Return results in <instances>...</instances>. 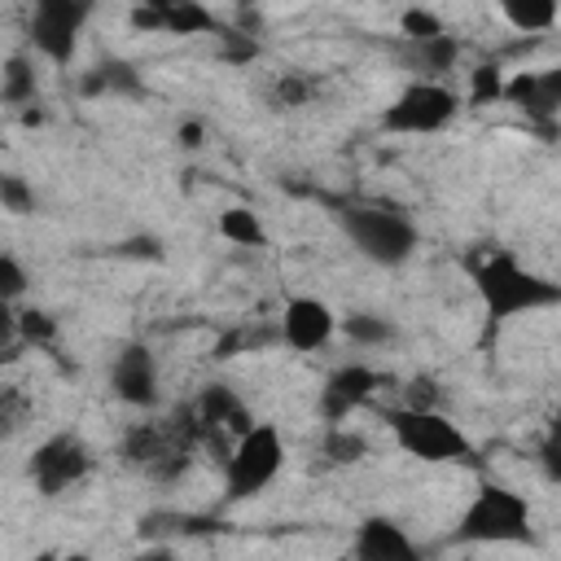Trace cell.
I'll return each mask as SVG.
<instances>
[{
  "label": "cell",
  "mask_w": 561,
  "mask_h": 561,
  "mask_svg": "<svg viewBox=\"0 0 561 561\" xmlns=\"http://www.w3.org/2000/svg\"><path fill=\"white\" fill-rule=\"evenodd\" d=\"M320 456H324L329 465H359V460L368 456V438L355 434V430H346V425L337 421V425H329V434H324V443H320Z\"/></svg>",
  "instance_id": "7402d4cb"
},
{
  "label": "cell",
  "mask_w": 561,
  "mask_h": 561,
  "mask_svg": "<svg viewBox=\"0 0 561 561\" xmlns=\"http://www.w3.org/2000/svg\"><path fill=\"white\" fill-rule=\"evenodd\" d=\"M438 399H443V390L434 377H412L403 390V408H438Z\"/></svg>",
  "instance_id": "f1b7e54d"
},
{
  "label": "cell",
  "mask_w": 561,
  "mask_h": 561,
  "mask_svg": "<svg viewBox=\"0 0 561 561\" xmlns=\"http://www.w3.org/2000/svg\"><path fill=\"white\" fill-rule=\"evenodd\" d=\"M456 114H460V96L443 79H412L381 110V127L394 136H434V131L451 127Z\"/></svg>",
  "instance_id": "8992f818"
},
{
  "label": "cell",
  "mask_w": 561,
  "mask_h": 561,
  "mask_svg": "<svg viewBox=\"0 0 561 561\" xmlns=\"http://www.w3.org/2000/svg\"><path fill=\"white\" fill-rule=\"evenodd\" d=\"M394 57H399L403 70H412V79H443L460 61V39L451 31H438V35H425V39H399Z\"/></svg>",
  "instance_id": "9a60e30c"
},
{
  "label": "cell",
  "mask_w": 561,
  "mask_h": 561,
  "mask_svg": "<svg viewBox=\"0 0 561 561\" xmlns=\"http://www.w3.org/2000/svg\"><path fill=\"white\" fill-rule=\"evenodd\" d=\"M351 552L359 561H412L421 548L412 543V535L394 522V517H364L355 526V539H351Z\"/></svg>",
  "instance_id": "5bb4252c"
},
{
  "label": "cell",
  "mask_w": 561,
  "mask_h": 561,
  "mask_svg": "<svg viewBox=\"0 0 561 561\" xmlns=\"http://www.w3.org/2000/svg\"><path fill=\"white\" fill-rule=\"evenodd\" d=\"M500 101H508L526 118L552 127V118L561 110V70H517L513 79H504V96Z\"/></svg>",
  "instance_id": "4fadbf2b"
},
{
  "label": "cell",
  "mask_w": 561,
  "mask_h": 561,
  "mask_svg": "<svg viewBox=\"0 0 561 561\" xmlns=\"http://www.w3.org/2000/svg\"><path fill=\"white\" fill-rule=\"evenodd\" d=\"M39 96V79H35V61L26 53H13L0 70V101L4 105H31Z\"/></svg>",
  "instance_id": "ffe728a7"
},
{
  "label": "cell",
  "mask_w": 561,
  "mask_h": 561,
  "mask_svg": "<svg viewBox=\"0 0 561 561\" xmlns=\"http://www.w3.org/2000/svg\"><path fill=\"white\" fill-rule=\"evenodd\" d=\"M390 438L403 456L421 460V465H451V460H473V443L469 434L443 416L438 408H390L386 412Z\"/></svg>",
  "instance_id": "5b68a950"
},
{
  "label": "cell",
  "mask_w": 561,
  "mask_h": 561,
  "mask_svg": "<svg viewBox=\"0 0 561 561\" xmlns=\"http://www.w3.org/2000/svg\"><path fill=\"white\" fill-rule=\"evenodd\" d=\"M13 359H18V346H4V351H0V373H4Z\"/></svg>",
  "instance_id": "1f68e13d"
},
{
  "label": "cell",
  "mask_w": 561,
  "mask_h": 561,
  "mask_svg": "<svg viewBox=\"0 0 561 561\" xmlns=\"http://www.w3.org/2000/svg\"><path fill=\"white\" fill-rule=\"evenodd\" d=\"M504 96V70L495 61H482L469 70V105H495Z\"/></svg>",
  "instance_id": "603a6c76"
},
{
  "label": "cell",
  "mask_w": 561,
  "mask_h": 561,
  "mask_svg": "<svg viewBox=\"0 0 561 561\" xmlns=\"http://www.w3.org/2000/svg\"><path fill=\"white\" fill-rule=\"evenodd\" d=\"M26 289H31V276H26L22 259L0 250V302H18Z\"/></svg>",
  "instance_id": "4316f807"
},
{
  "label": "cell",
  "mask_w": 561,
  "mask_h": 561,
  "mask_svg": "<svg viewBox=\"0 0 561 561\" xmlns=\"http://www.w3.org/2000/svg\"><path fill=\"white\" fill-rule=\"evenodd\" d=\"M491 4L522 35H539V31L557 26V0H491Z\"/></svg>",
  "instance_id": "ac0fdd59"
},
{
  "label": "cell",
  "mask_w": 561,
  "mask_h": 561,
  "mask_svg": "<svg viewBox=\"0 0 561 561\" xmlns=\"http://www.w3.org/2000/svg\"><path fill=\"white\" fill-rule=\"evenodd\" d=\"M451 539L456 543H530L535 539L530 500L504 482H486L465 504Z\"/></svg>",
  "instance_id": "3957f363"
},
{
  "label": "cell",
  "mask_w": 561,
  "mask_h": 561,
  "mask_svg": "<svg viewBox=\"0 0 561 561\" xmlns=\"http://www.w3.org/2000/svg\"><path fill=\"white\" fill-rule=\"evenodd\" d=\"M127 22L136 31H158V35H219L224 22L202 4V0H140Z\"/></svg>",
  "instance_id": "30bf717a"
},
{
  "label": "cell",
  "mask_w": 561,
  "mask_h": 561,
  "mask_svg": "<svg viewBox=\"0 0 561 561\" xmlns=\"http://www.w3.org/2000/svg\"><path fill=\"white\" fill-rule=\"evenodd\" d=\"M175 140H180L184 149H197V145H202V123H180Z\"/></svg>",
  "instance_id": "4dcf8cb0"
},
{
  "label": "cell",
  "mask_w": 561,
  "mask_h": 561,
  "mask_svg": "<svg viewBox=\"0 0 561 561\" xmlns=\"http://www.w3.org/2000/svg\"><path fill=\"white\" fill-rule=\"evenodd\" d=\"M0 202H4L13 215H31V210H35V193H31L18 175H0Z\"/></svg>",
  "instance_id": "83f0119b"
},
{
  "label": "cell",
  "mask_w": 561,
  "mask_h": 561,
  "mask_svg": "<svg viewBox=\"0 0 561 561\" xmlns=\"http://www.w3.org/2000/svg\"><path fill=\"white\" fill-rule=\"evenodd\" d=\"M140 92V70L123 57H105L83 75V96H136Z\"/></svg>",
  "instance_id": "2e32d148"
},
{
  "label": "cell",
  "mask_w": 561,
  "mask_h": 561,
  "mask_svg": "<svg viewBox=\"0 0 561 561\" xmlns=\"http://www.w3.org/2000/svg\"><path fill=\"white\" fill-rule=\"evenodd\" d=\"M88 18H92V0H35L26 18V39L44 61L66 70L79 53V35Z\"/></svg>",
  "instance_id": "52a82bcc"
},
{
  "label": "cell",
  "mask_w": 561,
  "mask_h": 561,
  "mask_svg": "<svg viewBox=\"0 0 561 561\" xmlns=\"http://www.w3.org/2000/svg\"><path fill=\"white\" fill-rule=\"evenodd\" d=\"M285 469V438L276 425L254 421L245 434L232 438L228 456H224V504H245L259 500L276 473Z\"/></svg>",
  "instance_id": "277c9868"
},
{
  "label": "cell",
  "mask_w": 561,
  "mask_h": 561,
  "mask_svg": "<svg viewBox=\"0 0 561 561\" xmlns=\"http://www.w3.org/2000/svg\"><path fill=\"white\" fill-rule=\"evenodd\" d=\"M438 31H447V26H443V18H438L434 9L412 4V9L399 13V35H403V39H425V35H438Z\"/></svg>",
  "instance_id": "484cf974"
},
{
  "label": "cell",
  "mask_w": 561,
  "mask_h": 561,
  "mask_svg": "<svg viewBox=\"0 0 561 561\" xmlns=\"http://www.w3.org/2000/svg\"><path fill=\"white\" fill-rule=\"evenodd\" d=\"M53 337H57V320L48 316V311H18V342H26V346H53Z\"/></svg>",
  "instance_id": "cb8c5ba5"
},
{
  "label": "cell",
  "mask_w": 561,
  "mask_h": 561,
  "mask_svg": "<svg viewBox=\"0 0 561 561\" xmlns=\"http://www.w3.org/2000/svg\"><path fill=\"white\" fill-rule=\"evenodd\" d=\"M337 333V311L316 294H294L280 311V337L294 351H320Z\"/></svg>",
  "instance_id": "8fae6325"
},
{
  "label": "cell",
  "mask_w": 561,
  "mask_h": 561,
  "mask_svg": "<svg viewBox=\"0 0 561 561\" xmlns=\"http://www.w3.org/2000/svg\"><path fill=\"white\" fill-rule=\"evenodd\" d=\"M469 280H473V294L491 324H504V320H517L530 311H548L561 302V285L548 280L543 272L526 267L513 250H486L469 267Z\"/></svg>",
  "instance_id": "6da1fadb"
},
{
  "label": "cell",
  "mask_w": 561,
  "mask_h": 561,
  "mask_svg": "<svg viewBox=\"0 0 561 561\" xmlns=\"http://www.w3.org/2000/svg\"><path fill=\"white\" fill-rule=\"evenodd\" d=\"M333 219H337L342 237L351 241V250L364 254L377 267H403L416 254V245H421L416 224L403 210H394V206L351 202V206H337Z\"/></svg>",
  "instance_id": "7a4b0ae2"
},
{
  "label": "cell",
  "mask_w": 561,
  "mask_h": 561,
  "mask_svg": "<svg viewBox=\"0 0 561 561\" xmlns=\"http://www.w3.org/2000/svg\"><path fill=\"white\" fill-rule=\"evenodd\" d=\"M215 228H219V237L232 241V245H245V250H263V245H267V228H263L259 210H250V206H228V210H219Z\"/></svg>",
  "instance_id": "d6986e66"
},
{
  "label": "cell",
  "mask_w": 561,
  "mask_h": 561,
  "mask_svg": "<svg viewBox=\"0 0 561 561\" xmlns=\"http://www.w3.org/2000/svg\"><path fill=\"white\" fill-rule=\"evenodd\" d=\"M337 329H342L346 342H355V346H386V342L399 337V329H394L386 316H377V311H351V316L337 320Z\"/></svg>",
  "instance_id": "44dd1931"
},
{
  "label": "cell",
  "mask_w": 561,
  "mask_h": 561,
  "mask_svg": "<svg viewBox=\"0 0 561 561\" xmlns=\"http://www.w3.org/2000/svg\"><path fill=\"white\" fill-rule=\"evenodd\" d=\"M92 447L79 438V434H70V430H61V434H48L35 451H31V460H26V478L35 482V491L39 495H66L70 486H79L88 473H92Z\"/></svg>",
  "instance_id": "ba28073f"
},
{
  "label": "cell",
  "mask_w": 561,
  "mask_h": 561,
  "mask_svg": "<svg viewBox=\"0 0 561 561\" xmlns=\"http://www.w3.org/2000/svg\"><path fill=\"white\" fill-rule=\"evenodd\" d=\"M4 346H18V311H13V302H0V351Z\"/></svg>",
  "instance_id": "f546056e"
},
{
  "label": "cell",
  "mask_w": 561,
  "mask_h": 561,
  "mask_svg": "<svg viewBox=\"0 0 561 561\" xmlns=\"http://www.w3.org/2000/svg\"><path fill=\"white\" fill-rule=\"evenodd\" d=\"M26 412H31L26 394H22L18 386H0V438L18 434V430L26 425Z\"/></svg>",
  "instance_id": "d4e9b609"
},
{
  "label": "cell",
  "mask_w": 561,
  "mask_h": 561,
  "mask_svg": "<svg viewBox=\"0 0 561 561\" xmlns=\"http://www.w3.org/2000/svg\"><path fill=\"white\" fill-rule=\"evenodd\" d=\"M316 96H320V79H316V75H307V70H280V75L267 83V92H263L267 110H276V114L307 110Z\"/></svg>",
  "instance_id": "e0dca14e"
},
{
  "label": "cell",
  "mask_w": 561,
  "mask_h": 561,
  "mask_svg": "<svg viewBox=\"0 0 561 561\" xmlns=\"http://www.w3.org/2000/svg\"><path fill=\"white\" fill-rule=\"evenodd\" d=\"M377 386H381V377H377L368 364H342V368H333V373L324 377L320 399H316V412H320L329 425H337V421H346L359 403H368Z\"/></svg>",
  "instance_id": "7c38bea8"
},
{
  "label": "cell",
  "mask_w": 561,
  "mask_h": 561,
  "mask_svg": "<svg viewBox=\"0 0 561 561\" xmlns=\"http://www.w3.org/2000/svg\"><path fill=\"white\" fill-rule=\"evenodd\" d=\"M110 394L136 412H153L162 399V377H158V359L145 342H127L118 346L114 364H110Z\"/></svg>",
  "instance_id": "9c48e42d"
}]
</instances>
